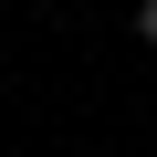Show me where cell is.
I'll list each match as a JSON object with an SVG mask.
<instances>
[{
  "mask_svg": "<svg viewBox=\"0 0 157 157\" xmlns=\"http://www.w3.org/2000/svg\"><path fill=\"white\" fill-rule=\"evenodd\" d=\"M136 42H157V0H136Z\"/></svg>",
  "mask_w": 157,
  "mask_h": 157,
  "instance_id": "cell-1",
  "label": "cell"
}]
</instances>
